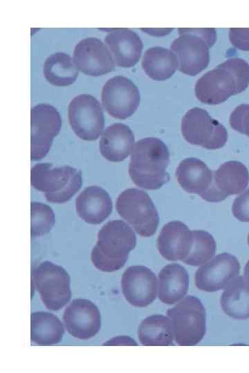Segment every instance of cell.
Returning <instances> with one entry per match:
<instances>
[{
	"mask_svg": "<svg viewBox=\"0 0 249 373\" xmlns=\"http://www.w3.org/2000/svg\"><path fill=\"white\" fill-rule=\"evenodd\" d=\"M169 162V152L165 143L156 137H145L133 146L129 174L136 186L158 189L169 180L166 171Z\"/></svg>",
	"mask_w": 249,
	"mask_h": 373,
	"instance_id": "obj_1",
	"label": "cell"
},
{
	"mask_svg": "<svg viewBox=\"0 0 249 373\" xmlns=\"http://www.w3.org/2000/svg\"><path fill=\"white\" fill-rule=\"evenodd\" d=\"M249 84V64L232 58L203 75L195 84L197 99L207 104H219L243 91Z\"/></svg>",
	"mask_w": 249,
	"mask_h": 373,
	"instance_id": "obj_2",
	"label": "cell"
},
{
	"mask_svg": "<svg viewBox=\"0 0 249 373\" xmlns=\"http://www.w3.org/2000/svg\"><path fill=\"white\" fill-rule=\"evenodd\" d=\"M136 245L133 229L121 220H113L102 226L93 248L91 258L100 271L113 272L121 269Z\"/></svg>",
	"mask_w": 249,
	"mask_h": 373,
	"instance_id": "obj_3",
	"label": "cell"
},
{
	"mask_svg": "<svg viewBox=\"0 0 249 373\" xmlns=\"http://www.w3.org/2000/svg\"><path fill=\"white\" fill-rule=\"evenodd\" d=\"M82 182L81 171L70 166L39 163L30 171L32 186L44 193L46 200L52 203L68 201L80 190Z\"/></svg>",
	"mask_w": 249,
	"mask_h": 373,
	"instance_id": "obj_4",
	"label": "cell"
},
{
	"mask_svg": "<svg viewBox=\"0 0 249 373\" xmlns=\"http://www.w3.org/2000/svg\"><path fill=\"white\" fill-rule=\"evenodd\" d=\"M179 37L170 48L175 53L179 70L195 75L205 69L209 63V48L216 41L214 28H179Z\"/></svg>",
	"mask_w": 249,
	"mask_h": 373,
	"instance_id": "obj_5",
	"label": "cell"
},
{
	"mask_svg": "<svg viewBox=\"0 0 249 373\" xmlns=\"http://www.w3.org/2000/svg\"><path fill=\"white\" fill-rule=\"evenodd\" d=\"M172 325L174 341L181 346L198 344L206 333V312L201 301L187 296L167 312Z\"/></svg>",
	"mask_w": 249,
	"mask_h": 373,
	"instance_id": "obj_6",
	"label": "cell"
},
{
	"mask_svg": "<svg viewBox=\"0 0 249 373\" xmlns=\"http://www.w3.org/2000/svg\"><path fill=\"white\" fill-rule=\"evenodd\" d=\"M116 208L142 237L153 236L158 226V211L149 195L138 189H127L118 197Z\"/></svg>",
	"mask_w": 249,
	"mask_h": 373,
	"instance_id": "obj_7",
	"label": "cell"
},
{
	"mask_svg": "<svg viewBox=\"0 0 249 373\" xmlns=\"http://www.w3.org/2000/svg\"><path fill=\"white\" fill-rule=\"evenodd\" d=\"M32 277L47 309L59 310L70 300V276L62 267L44 261L32 270Z\"/></svg>",
	"mask_w": 249,
	"mask_h": 373,
	"instance_id": "obj_8",
	"label": "cell"
},
{
	"mask_svg": "<svg viewBox=\"0 0 249 373\" xmlns=\"http://www.w3.org/2000/svg\"><path fill=\"white\" fill-rule=\"evenodd\" d=\"M181 132L189 143L208 149H220L228 140L225 128L205 110L199 107L190 109L184 115Z\"/></svg>",
	"mask_w": 249,
	"mask_h": 373,
	"instance_id": "obj_9",
	"label": "cell"
},
{
	"mask_svg": "<svg viewBox=\"0 0 249 373\" xmlns=\"http://www.w3.org/2000/svg\"><path fill=\"white\" fill-rule=\"evenodd\" d=\"M68 119L75 135L86 141H94L102 133L104 119L98 100L88 94L75 96L68 106Z\"/></svg>",
	"mask_w": 249,
	"mask_h": 373,
	"instance_id": "obj_10",
	"label": "cell"
},
{
	"mask_svg": "<svg viewBox=\"0 0 249 373\" xmlns=\"http://www.w3.org/2000/svg\"><path fill=\"white\" fill-rule=\"evenodd\" d=\"M62 126L57 110L48 104H39L30 111V159L38 161L48 153L53 138Z\"/></svg>",
	"mask_w": 249,
	"mask_h": 373,
	"instance_id": "obj_11",
	"label": "cell"
},
{
	"mask_svg": "<svg viewBox=\"0 0 249 373\" xmlns=\"http://www.w3.org/2000/svg\"><path fill=\"white\" fill-rule=\"evenodd\" d=\"M101 99L105 111L113 117L124 119L133 115L140 104L137 86L128 78L115 76L107 81Z\"/></svg>",
	"mask_w": 249,
	"mask_h": 373,
	"instance_id": "obj_12",
	"label": "cell"
},
{
	"mask_svg": "<svg viewBox=\"0 0 249 373\" xmlns=\"http://www.w3.org/2000/svg\"><path fill=\"white\" fill-rule=\"evenodd\" d=\"M240 264L228 253L218 254L201 266L195 273V285L202 291L214 292L225 288L238 277Z\"/></svg>",
	"mask_w": 249,
	"mask_h": 373,
	"instance_id": "obj_13",
	"label": "cell"
},
{
	"mask_svg": "<svg viewBox=\"0 0 249 373\" xmlns=\"http://www.w3.org/2000/svg\"><path fill=\"white\" fill-rule=\"evenodd\" d=\"M67 332L76 338L89 339L97 334L101 327V315L94 303L83 298L74 299L63 314Z\"/></svg>",
	"mask_w": 249,
	"mask_h": 373,
	"instance_id": "obj_14",
	"label": "cell"
},
{
	"mask_svg": "<svg viewBox=\"0 0 249 373\" xmlns=\"http://www.w3.org/2000/svg\"><path fill=\"white\" fill-rule=\"evenodd\" d=\"M121 287L126 300L130 305L138 307H147L156 298V276L145 266H131L122 274Z\"/></svg>",
	"mask_w": 249,
	"mask_h": 373,
	"instance_id": "obj_15",
	"label": "cell"
},
{
	"mask_svg": "<svg viewBox=\"0 0 249 373\" xmlns=\"http://www.w3.org/2000/svg\"><path fill=\"white\" fill-rule=\"evenodd\" d=\"M77 69L90 76H100L113 71L115 61L106 45L95 37L80 41L73 51Z\"/></svg>",
	"mask_w": 249,
	"mask_h": 373,
	"instance_id": "obj_16",
	"label": "cell"
},
{
	"mask_svg": "<svg viewBox=\"0 0 249 373\" xmlns=\"http://www.w3.org/2000/svg\"><path fill=\"white\" fill-rule=\"evenodd\" d=\"M249 181L246 166L238 161H228L213 171L210 189L203 199L210 202L223 201L231 195L242 192Z\"/></svg>",
	"mask_w": 249,
	"mask_h": 373,
	"instance_id": "obj_17",
	"label": "cell"
},
{
	"mask_svg": "<svg viewBox=\"0 0 249 373\" xmlns=\"http://www.w3.org/2000/svg\"><path fill=\"white\" fill-rule=\"evenodd\" d=\"M194 243L193 231L180 221L164 225L157 240L160 254L169 261H183L190 254Z\"/></svg>",
	"mask_w": 249,
	"mask_h": 373,
	"instance_id": "obj_18",
	"label": "cell"
},
{
	"mask_svg": "<svg viewBox=\"0 0 249 373\" xmlns=\"http://www.w3.org/2000/svg\"><path fill=\"white\" fill-rule=\"evenodd\" d=\"M104 41L111 50L117 66L131 67L140 59L142 42L139 36L131 30L111 29L107 35Z\"/></svg>",
	"mask_w": 249,
	"mask_h": 373,
	"instance_id": "obj_19",
	"label": "cell"
},
{
	"mask_svg": "<svg viewBox=\"0 0 249 373\" xmlns=\"http://www.w3.org/2000/svg\"><path fill=\"white\" fill-rule=\"evenodd\" d=\"M76 212L84 221L99 224L111 213L113 205L109 194L100 186L85 188L75 200Z\"/></svg>",
	"mask_w": 249,
	"mask_h": 373,
	"instance_id": "obj_20",
	"label": "cell"
},
{
	"mask_svg": "<svg viewBox=\"0 0 249 373\" xmlns=\"http://www.w3.org/2000/svg\"><path fill=\"white\" fill-rule=\"evenodd\" d=\"M134 135L130 128L122 123H115L103 132L99 143L101 155L107 160L123 161L131 153Z\"/></svg>",
	"mask_w": 249,
	"mask_h": 373,
	"instance_id": "obj_21",
	"label": "cell"
},
{
	"mask_svg": "<svg viewBox=\"0 0 249 373\" xmlns=\"http://www.w3.org/2000/svg\"><path fill=\"white\" fill-rule=\"evenodd\" d=\"M176 176L185 191L198 194L203 198L212 186L213 171L201 160L189 157L180 162Z\"/></svg>",
	"mask_w": 249,
	"mask_h": 373,
	"instance_id": "obj_22",
	"label": "cell"
},
{
	"mask_svg": "<svg viewBox=\"0 0 249 373\" xmlns=\"http://www.w3.org/2000/svg\"><path fill=\"white\" fill-rule=\"evenodd\" d=\"M189 289V274L177 263L165 265L158 273V298L167 305L182 300Z\"/></svg>",
	"mask_w": 249,
	"mask_h": 373,
	"instance_id": "obj_23",
	"label": "cell"
},
{
	"mask_svg": "<svg viewBox=\"0 0 249 373\" xmlns=\"http://www.w3.org/2000/svg\"><path fill=\"white\" fill-rule=\"evenodd\" d=\"M64 328L57 316L46 312H33L30 315V340L34 343L48 346L59 343Z\"/></svg>",
	"mask_w": 249,
	"mask_h": 373,
	"instance_id": "obj_24",
	"label": "cell"
},
{
	"mask_svg": "<svg viewBox=\"0 0 249 373\" xmlns=\"http://www.w3.org/2000/svg\"><path fill=\"white\" fill-rule=\"evenodd\" d=\"M220 304L223 312L231 318H249V286L243 276H238L225 288Z\"/></svg>",
	"mask_w": 249,
	"mask_h": 373,
	"instance_id": "obj_25",
	"label": "cell"
},
{
	"mask_svg": "<svg viewBox=\"0 0 249 373\" xmlns=\"http://www.w3.org/2000/svg\"><path fill=\"white\" fill-rule=\"evenodd\" d=\"M138 335L145 346H169L174 339L171 320L161 314L145 318L139 325Z\"/></svg>",
	"mask_w": 249,
	"mask_h": 373,
	"instance_id": "obj_26",
	"label": "cell"
},
{
	"mask_svg": "<svg viewBox=\"0 0 249 373\" xmlns=\"http://www.w3.org/2000/svg\"><path fill=\"white\" fill-rule=\"evenodd\" d=\"M178 66L176 55L163 47L147 49L142 59V67L151 79L163 81L171 77Z\"/></svg>",
	"mask_w": 249,
	"mask_h": 373,
	"instance_id": "obj_27",
	"label": "cell"
},
{
	"mask_svg": "<svg viewBox=\"0 0 249 373\" xmlns=\"http://www.w3.org/2000/svg\"><path fill=\"white\" fill-rule=\"evenodd\" d=\"M43 73L47 82L52 85L66 86L76 80L78 69L70 55L58 52L46 59Z\"/></svg>",
	"mask_w": 249,
	"mask_h": 373,
	"instance_id": "obj_28",
	"label": "cell"
},
{
	"mask_svg": "<svg viewBox=\"0 0 249 373\" xmlns=\"http://www.w3.org/2000/svg\"><path fill=\"white\" fill-rule=\"evenodd\" d=\"M194 243L189 256L183 261L187 265L199 266L210 260L216 251L212 236L203 230L193 231Z\"/></svg>",
	"mask_w": 249,
	"mask_h": 373,
	"instance_id": "obj_29",
	"label": "cell"
},
{
	"mask_svg": "<svg viewBox=\"0 0 249 373\" xmlns=\"http://www.w3.org/2000/svg\"><path fill=\"white\" fill-rule=\"evenodd\" d=\"M55 224V215L48 205L32 202L30 204V235L34 238L49 232Z\"/></svg>",
	"mask_w": 249,
	"mask_h": 373,
	"instance_id": "obj_30",
	"label": "cell"
},
{
	"mask_svg": "<svg viewBox=\"0 0 249 373\" xmlns=\"http://www.w3.org/2000/svg\"><path fill=\"white\" fill-rule=\"evenodd\" d=\"M230 126L235 131L249 137V104L238 106L230 117Z\"/></svg>",
	"mask_w": 249,
	"mask_h": 373,
	"instance_id": "obj_31",
	"label": "cell"
},
{
	"mask_svg": "<svg viewBox=\"0 0 249 373\" xmlns=\"http://www.w3.org/2000/svg\"><path fill=\"white\" fill-rule=\"evenodd\" d=\"M234 216L241 222H249V189L238 196L232 206Z\"/></svg>",
	"mask_w": 249,
	"mask_h": 373,
	"instance_id": "obj_32",
	"label": "cell"
},
{
	"mask_svg": "<svg viewBox=\"0 0 249 373\" xmlns=\"http://www.w3.org/2000/svg\"><path fill=\"white\" fill-rule=\"evenodd\" d=\"M229 38L231 44L237 49L249 51V28H230Z\"/></svg>",
	"mask_w": 249,
	"mask_h": 373,
	"instance_id": "obj_33",
	"label": "cell"
},
{
	"mask_svg": "<svg viewBox=\"0 0 249 373\" xmlns=\"http://www.w3.org/2000/svg\"><path fill=\"white\" fill-rule=\"evenodd\" d=\"M104 345H137V343L131 338L123 336H118V337H116V338H113L108 341L107 343H104Z\"/></svg>",
	"mask_w": 249,
	"mask_h": 373,
	"instance_id": "obj_34",
	"label": "cell"
},
{
	"mask_svg": "<svg viewBox=\"0 0 249 373\" xmlns=\"http://www.w3.org/2000/svg\"><path fill=\"white\" fill-rule=\"evenodd\" d=\"M243 278L247 285L249 286V260L246 262L245 268H244V277Z\"/></svg>",
	"mask_w": 249,
	"mask_h": 373,
	"instance_id": "obj_35",
	"label": "cell"
},
{
	"mask_svg": "<svg viewBox=\"0 0 249 373\" xmlns=\"http://www.w3.org/2000/svg\"><path fill=\"white\" fill-rule=\"evenodd\" d=\"M248 243L249 245V235H248Z\"/></svg>",
	"mask_w": 249,
	"mask_h": 373,
	"instance_id": "obj_36",
	"label": "cell"
}]
</instances>
